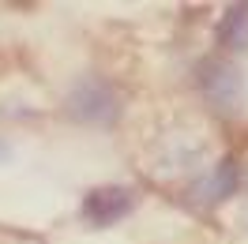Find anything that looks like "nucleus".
<instances>
[{"mask_svg":"<svg viewBox=\"0 0 248 244\" xmlns=\"http://www.w3.org/2000/svg\"><path fill=\"white\" fill-rule=\"evenodd\" d=\"M68 113L87 124H113L121 113V98L102 76H83L68 91Z\"/></svg>","mask_w":248,"mask_h":244,"instance_id":"f257e3e1","label":"nucleus"},{"mask_svg":"<svg viewBox=\"0 0 248 244\" xmlns=\"http://www.w3.org/2000/svg\"><path fill=\"white\" fill-rule=\"evenodd\" d=\"M200 91L226 117H233L241 109V102H245V83H241V76H237V68L230 61H203L200 64Z\"/></svg>","mask_w":248,"mask_h":244,"instance_id":"f03ea898","label":"nucleus"},{"mask_svg":"<svg viewBox=\"0 0 248 244\" xmlns=\"http://www.w3.org/2000/svg\"><path fill=\"white\" fill-rule=\"evenodd\" d=\"M132 203H136V196L128 188L109 184V188H94L91 196H87L83 214H87V222H94V226H113L117 218H124V214L132 211Z\"/></svg>","mask_w":248,"mask_h":244,"instance_id":"7ed1b4c3","label":"nucleus"},{"mask_svg":"<svg viewBox=\"0 0 248 244\" xmlns=\"http://www.w3.org/2000/svg\"><path fill=\"white\" fill-rule=\"evenodd\" d=\"M218 46L241 53L248 46V4H233L226 8V15L218 23Z\"/></svg>","mask_w":248,"mask_h":244,"instance_id":"20e7f679","label":"nucleus"},{"mask_svg":"<svg viewBox=\"0 0 248 244\" xmlns=\"http://www.w3.org/2000/svg\"><path fill=\"white\" fill-rule=\"evenodd\" d=\"M233 188H237V169H233V162H218L215 173L196 188V196H200L203 203H218V199L230 196Z\"/></svg>","mask_w":248,"mask_h":244,"instance_id":"39448f33","label":"nucleus"}]
</instances>
